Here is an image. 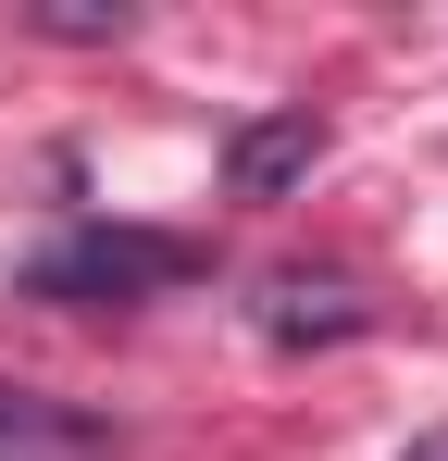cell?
I'll return each mask as SVG.
<instances>
[{"instance_id":"cell-1","label":"cell","mask_w":448,"mask_h":461,"mask_svg":"<svg viewBox=\"0 0 448 461\" xmlns=\"http://www.w3.org/2000/svg\"><path fill=\"white\" fill-rule=\"evenodd\" d=\"M200 249L187 237H138V225H87L63 249H38V300H149V287H187Z\"/></svg>"},{"instance_id":"cell-2","label":"cell","mask_w":448,"mask_h":461,"mask_svg":"<svg viewBox=\"0 0 448 461\" xmlns=\"http://www.w3.org/2000/svg\"><path fill=\"white\" fill-rule=\"evenodd\" d=\"M311 162H324V125H311V100H299V113H262V125L224 138V187H237V200H287Z\"/></svg>"},{"instance_id":"cell-3","label":"cell","mask_w":448,"mask_h":461,"mask_svg":"<svg viewBox=\"0 0 448 461\" xmlns=\"http://www.w3.org/2000/svg\"><path fill=\"white\" fill-rule=\"evenodd\" d=\"M0 461H112V424L38 399V386H0Z\"/></svg>"},{"instance_id":"cell-4","label":"cell","mask_w":448,"mask_h":461,"mask_svg":"<svg viewBox=\"0 0 448 461\" xmlns=\"http://www.w3.org/2000/svg\"><path fill=\"white\" fill-rule=\"evenodd\" d=\"M262 324H274L287 349H299V337H362V312L336 300V287H299V275H287V287H274V312H262Z\"/></svg>"},{"instance_id":"cell-5","label":"cell","mask_w":448,"mask_h":461,"mask_svg":"<svg viewBox=\"0 0 448 461\" xmlns=\"http://www.w3.org/2000/svg\"><path fill=\"white\" fill-rule=\"evenodd\" d=\"M411 461H448V437H436V449H411Z\"/></svg>"}]
</instances>
